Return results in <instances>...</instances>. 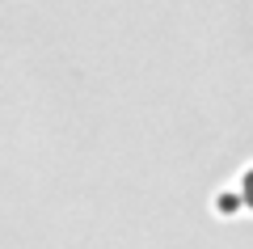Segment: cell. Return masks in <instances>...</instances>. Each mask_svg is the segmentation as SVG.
Returning <instances> with one entry per match:
<instances>
[{"instance_id": "6da1fadb", "label": "cell", "mask_w": 253, "mask_h": 249, "mask_svg": "<svg viewBox=\"0 0 253 249\" xmlns=\"http://www.w3.org/2000/svg\"><path fill=\"white\" fill-rule=\"evenodd\" d=\"M241 199L249 203V211H253V169H249V173L241 178Z\"/></svg>"}]
</instances>
